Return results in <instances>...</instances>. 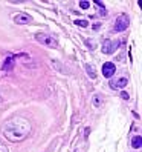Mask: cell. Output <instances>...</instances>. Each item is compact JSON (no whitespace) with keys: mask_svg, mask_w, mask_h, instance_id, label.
<instances>
[{"mask_svg":"<svg viewBox=\"0 0 142 152\" xmlns=\"http://www.w3.org/2000/svg\"><path fill=\"white\" fill-rule=\"evenodd\" d=\"M31 123L23 117H12L6 120L2 126V132L6 140L9 141H22L31 134Z\"/></svg>","mask_w":142,"mask_h":152,"instance_id":"6da1fadb","label":"cell"},{"mask_svg":"<svg viewBox=\"0 0 142 152\" xmlns=\"http://www.w3.org/2000/svg\"><path fill=\"white\" fill-rule=\"evenodd\" d=\"M35 40L40 41V43L44 45V46H49V48H57V46H58L57 39H53V37L49 36V34H44V32L35 34Z\"/></svg>","mask_w":142,"mask_h":152,"instance_id":"7a4b0ae2","label":"cell"},{"mask_svg":"<svg viewBox=\"0 0 142 152\" xmlns=\"http://www.w3.org/2000/svg\"><path fill=\"white\" fill-rule=\"evenodd\" d=\"M128 25H130V20H128V17L125 16V14H121V16L116 17V20H115V26H113V29L116 31V32H122L125 31Z\"/></svg>","mask_w":142,"mask_h":152,"instance_id":"3957f363","label":"cell"},{"mask_svg":"<svg viewBox=\"0 0 142 152\" xmlns=\"http://www.w3.org/2000/svg\"><path fill=\"white\" fill-rule=\"evenodd\" d=\"M121 41H122V40H104L101 49H103L104 54H113L121 46Z\"/></svg>","mask_w":142,"mask_h":152,"instance_id":"277c9868","label":"cell"},{"mask_svg":"<svg viewBox=\"0 0 142 152\" xmlns=\"http://www.w3.org/2000/svg\"><path fill=\"white\" fill-rule=\"evenodd\" d=\"M127 77H118V78H112L110 80V88L112 89H124L127 86Z\"/></svg>","mask_w":142,"mask_h":152,"instance_id":"5b68a950","label":"cell"},{"mask_svg":"<svg viewBox=\"0 0 142 152\" xmlns=\"http://www.w3.org/2000/svg\"><path fill=\"white\" fill-rule=\"evenodd\" d=\"M31 16L29 14H25V12H20V14H15L14 16V22L17 23V25H28V23H31Z\"/></svg>","mask_w":142,"mask_h":152,"instance_id":"8992f818","label":"cell"},{"mask_svg":"<svg viewBox=\"0 0 142 152\" xmlns=\"http://www.w3.org/2000/svg\"><path fill=\"white\" fill-rule=\"evenodd\" d=\"M115 72H116V66H115L113 63H110V61L104 63V66H103V75H104V77L110 78Z\"/></svg>","mask_w":142,"mask_h":152,"instance_id":"52a82bcc","label":"cell"},{"mask_svg":"<svg viewBox=\"0 0 142 152\" xmlns=\"http://www.w3.org/2000/svg\"><path fill=\"white\" fill-rule=\"evenodd\" d=\"M14 55H11V57H8L6 59V61H5V65H3V69L5 71H9V69H12V66H14Z\"/></svg>","mask_w":142,"mask_h":152,"instance_id":"ba28073f","label":"cell"},{"mask_svg":"<svg viewBox=\"0 0 142 152\" xmlns=\"http://www.w3.org/2000/svg\"><path fill=\"white\" fill-rule=\"evenodd\" d=\"M142 146V141H141V135H136V137H133L131 138V148L134 149H139Z\"/></svg>","mask_w":142,"mask_h":152,"instance_id":"9c48e42d","label":"cell"},{"mask_svg":"<svg viewBox=\"0 0 142 152\" xmlns=\"http://www.w3.org/2000/svg\"><path fill=\"white\" fill-rule=\"evenodd\" d=\"M86 71H87V74H89L90 78H96V71H95L93 65H86Z\"/></svg>","mask_w":142,"mask_h":152,"instance_id":"30bf717a","label":"cell"},{"mask_svg":"<svg viewBox=\"0 0 142 152\" xmlns=\"http://www.w3.org/2000/svg\"><path fill=\"white\" fill-rule=\"evenodd\" d=\"M101 103H103V98H101L99 95H95L93 97V105L95 106H101Z\"/></svg>","mask_w":142,"mask_h":152,"instance_id":"8fae6325","label":"cell"},{"mask_svg":"<svg viewBox=\"0 0 142 152\" xmlns=\"http://www.w3.org/2000/svg\"><path fill=\"white\" fill-rule=\"evenodd\" d=\"M79 6H81V9H87V8L90 6V3L86 2V0H81V2H79Z\"/></svg>","mask_w":142,"mask_h":152,"instance_id":"7c38bea8","label":"cell"},{"mask_svg":"<svg viewBox=\"0 0 142 152\" xmlns=\"http://www.w3.org/2000/svg\"><path fill=\"white\" fill-rule=\"evenodd\" d=\"M75 25H78V26H87V25H89V22H87V20H75Z\"/></svg>","mask_w":142,"mask_h":152,"instance_id":"4fadbf2b","label":"cell"},{"mask_svg":"<svg viewBox=\"0 0 142 152\" xmlns=\"http://www.w3.org/2000/svg\"><path fill=\"white\" fill-rule=\"evenodd\" d=\"M86 46H89V48H90V49H93V48H95V46H96V45H95V43H93V40H86Z\"/></svg>","mask_w":142,"mask_h":152,"instance_id":"5bb4252c","label":"cell"},{"mask_svg":"<svg viewBox=\"0 0 142 152\" xmlns=\"http://www.w3.org/2000/svg\"><path fill=\"white\" fill-rule=\"evenodd\" d=\"M0 152H9V151H8V148H6L2 141H0Z\"/></svg>","mask_w":142,"mask_h":152,"instance_id":"9a60e30c","label":"cell"},{"mask_svg":"<svg viewBox=\"0 0 142 152\" xmlns=\"http://www.w3.org/2000/svg\"><path fill=\"white\" fill-rule=\"evenodd\" d=\"M121 97H122L124 100H128V94H127V92H124V91L121 92Z\"/></svg>","mask_w":142,"mask_h":152,"instance_id":"2e32d148","label":"cell"},{"mask_svg":"<svg viewBox=\"0 0 142 152\" xmlns=\"http://www.w3.org/2000/svg\"><path fill=\"white\" fill-rule=\"evenodd\" d=\"M99 26H101L99 23H95V25H93V29H95V31H98V29H99Z\"/></svg>","mask_w":142,"mask_h":152,"instance_id":"e0dca14e","label":"cell"}]
</instances>
